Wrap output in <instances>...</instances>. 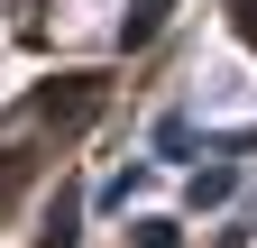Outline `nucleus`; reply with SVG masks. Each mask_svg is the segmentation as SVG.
<instances>
[{
	"label": "nucleus",
	"instance_id": "obj_2",
	"mask_svg": "<svg viewBox=\"0 0 257 248\" xmlns=\"http://www.w3.org/2000/svg\"><path fill=\"white\" fill-rule=\"evenodd\" d=\"M37 248H74V193L55 202V221H46V239H37Z\"/></svg>",
	"mask_w": 257,
	"mask_h": 248
},
{
	"label": "nucleus",
	"instance_id": "obj_1",
	"mask_svg": "<svg viewBox=\"0 0 257 248\" xmlns=\"http://www.w3.org/2000/svg\"><path fill=\"white\" fill-rule=\"evenodd\" d=\"M166 10H175V0H128V19H119V46H147L156 28H166Z\"/></svg>",
	"mask_w": 257,
	"mask_h": 248
},
{
	"label": "nucleus",
	"instance_id": "obj_3",
	"mask_svg": "<svg viewBox=\"0 0 257 248\" xmlns=\"http://www.w3.org/2000/svg\"><path fill=\"white\" fill-rule=\"evenodd\" d=\"M128 248H175V221H138V239Z\"/></svg>",
	"mask_w": 257,
	"mask_h": 248
}]
</instances>
